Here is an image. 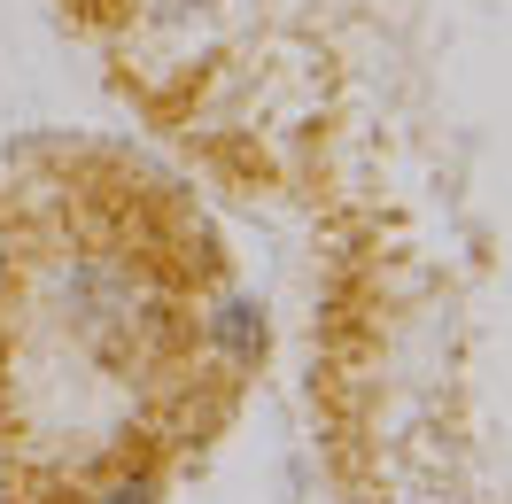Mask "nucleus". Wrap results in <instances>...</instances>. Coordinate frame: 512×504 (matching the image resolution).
Segmentation results:
<instances>
[{
    "label": "nucleus",
    "mask_w": 512,
    "mask_h": 504,
    "mask_svg": "<svg viewBox=\"0 0 512 504\" xmlns=\"http://www.w3.org/2000/svg\"><path fill=\"white\" fill-rule=\"evenodd\" d=\"M210 210L109 140L0 156V504H163L256 380Z\"/></svg>",
    "instance_id": "f257e3e1"
}]
</instances>
